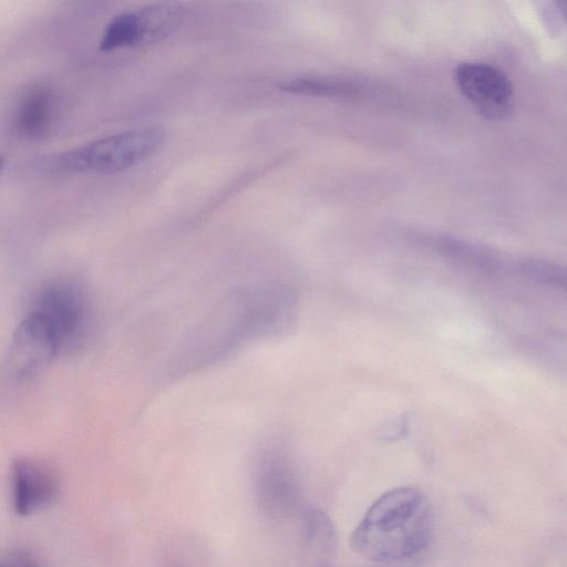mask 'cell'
<instances>
[{"label":"cell","instance_id":"cell-1","mask_svg":"<svg viewBox=\"0 0 567 567\" xmlns=\"http://www.w3.org/2000/svg\"><path fill=\"white\" fill-rule=\"evenodd\" d=\"M433 514L425 494L401 486L382 494L365 512L350 537L351 548L375 563L405 561L430 545Z\"/></svg>","mask_w":567,"mask_h":567},{"label":"cell","instance_id":"cell-2","mask_svg":"<svg viewBox=\"0 0 567 567\" xmlns=\"http://www.w3.org/2000/svg\"><path fill=\"white\" fill-rule=\"evenodd\" d=\"M165 141L158 127L125 131L65 151L54 165L66 173L115 174L151 157Z\"/></svg>","mask_w":567,"mask_h":567},{"label":"cell","instance_id":"cell-3","mask_svg":"<svg viewBox=\"0 0 567 567\" xmlns=\"http://www.w3.org/2000/svg\"><path fill=\"white\" fill-rule=\"evenodd\" d=\"M51 327L60 353L83 347L91 333L92 313L84 290L74 281L58 279L47 284L32 309Z\"/></svg>","mask_w":567,"mask_h":567},{"label":"cell","instance_id":"cell-4","mask_svg":"<svg viewBox=\"0 0 567 567\" xmlns=\"http://www.w3.org/2000/svg\"><path fill=\"white\" fill-rule=\"evenodd\" d=\"M182 18L183 8L174 0H163L121 13L106 25L100 49L113 51L157 42L172 34Z\"/></svg>","mask_w":567,"mask_h":567},{"label":"cell","instance_id":"cell-5","mask_svg":"<svg viewBox=\"0 0 567 567\" xmlns=\"http://www.w3.org/2000/svg\"><path fill=\"white\" fill-rule=\"evenodd\" d=\"M58 354V342L51 327L32 310L13 332L7 364L16 379L25 381L45 370Z\"/></svg>","mask_w":567,"mask_h":567},{"label":"cell","instance_id":"cell-6","mask_svg":"<svg viewBox=\"0 0 567 567\" xmlns=\"http://www.w3.org/2000/svg\"><path fill=\"white\" fill-rule=\"evenodd\" d=\"M457 86L485 118L502 120L512 110L513 86L497 68L482 62H464L455 69Z\"/></svg>","mask_w":567,"mask_h":567},{"label":"cell","instance_id":"cell-7","mask_svg":"<svg viewBox=\"0 0 567 567\" xmlns=\"http://www.w3.org/2000/svg\"><path fill=\"white\" fill-rule=\"evenodd\" d=\"M287 452L277 444L260 451L255 466V487L262 509L271 516L290 514L298 499L296 474Z\"/></svg>","mask_w":567,"mask_h":567},{"label":"cell","instance_id":"cell-8","mask_svg":"<svg viewBox=\"0 0 567 567\" xmlns=\"http://www.w3.org/2000/svg\"><path fill=\"white\" fill-rule=\"evenodd\" d=\"M12 498L18 515L29 516L51 505L60 483L53 468L34 458L22 457L12 465Z\"/></svg>","mask_w":567,"mask_h":567},{"label":"cell","instance_id":"cell-9","mask_svg":"<svg viewBox=\"0 0 567 567\" xmlns=\"http://www.w3.org/2000/svg\"><path fill=\"white\" fill-rule=\"evenodd\" d=\"M305 549L318 565L328 564L336 553L337 535L329 516L320 509H305L300 516Z\"/></svg>","mask_w":567,"mask_h":567},{"label":"cell","instance_id":"cell-10","mask_svg":"<svg viewBox=\"0 0 567 567\" xmlns=\"http://www.w3.org/2000/svg\"><path fill=\"white\" fill-rule=\"evenodd\" d=\"M52 118V100L44 89H33L21 100L17 111V128L27 138L45 135Z\"/></svg>","mask_w":567,"mask_h":567},{"label":"cell","instance_id":"cell-11","mask_svg":"<svg viewBox=\"0 0 567 567\" xmlns=\"http://www.w3.org/2000/svg\"><path fill=\"white\" fill-rule=\"evenodd\" d=\"M280 89L293 94L317 96H351L355 94V87L347 82L318 78L290 80L282 83Z\"/></svg>","mask_w":567,"mask_h":567},{"label":"cell","instance_id":"cell-12","mask_svg":"<svg viewBox=\"0 0 567 567\" xmlns=\"http://www.w3.org/2000/svg\"><path fill=\"white\" fill-rule=\"evenodd\" d=\"M408 421L405 417L396 419L391 422L389 425H385L381 434L386 436V440L398 439L400 435L404 434L406 431Z\"/></svg>","mask_w":567,"mask_h":567},{"label":"cell","instance_id":"cell-13","mask_svg":"<svg viewBox=\"0 0 567 567\" xmlns=\"http://www.w3.org/2000/svg\"><path fill=\"white\" fill-rule=\"evenodd\" d=\"M4 166V158L2 157V155H0V172L2 171Z\"/></svg>","mask_w":567,"mask_h":567}]
</instances>
